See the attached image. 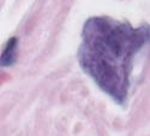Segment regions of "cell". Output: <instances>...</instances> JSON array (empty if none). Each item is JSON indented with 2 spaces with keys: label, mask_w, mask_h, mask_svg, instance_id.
I'll use <instances>...</instances> for the list:
<instances>
[{
  "label": "cell",
  "mask_w": 150,
  "mask_h": 136,
  "mask_svg": "<svg viewBox=\"0 0 150 136\" xmlns=\"http://www.w3.org/2000/svg\"><path fill=\"white\" fill-rule=\"evenodd\" d=\"M150 53V26L133 27L107 16L84 23L78 61L82 70L118 105H125L133 83L134 69Z\"/></svg>",
  "instance_id": "6da1fadb"
},
{
  "label": "cell",
  "mask_w": 150,
  "mask_h": 136,
  "mask_svg": "<svg viewBox=\"0 0 150 136\" xmlns=\"http://www.w3.org/2000/svg\"><path fill=\"white\" fill-rule=\"evenodd\" d=\"M16 53H17V39L11 38L1 54V65L3 66H11L16 61Z\"/></svg>",
  "instance_id": "7a4b0ae2"
}]
</instances>
